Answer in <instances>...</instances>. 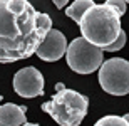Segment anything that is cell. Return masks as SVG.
Returning a JSON list of instances; mask_svg holds the SVG:
<instances>
[{"label":"cell","mask_w":129,"mask_h":126,"mask_svg":"<svg viewBox=\"0 0 129 126\" xmlns=\"http://www.w3.org/2000/svg\"><path fill=\"white\" fill-rule=\"evenodd\" d=\"M52 29V19L29 0H0V64L29 59Z\"/></svg>","instance_id":"obj_1"},{"label":"cell","mask_w":129,"mask_h":126,"mask_svg":"<svg viewBox=\"0 0 129 126\" xmlns=\"http://www.w3.org/2000/svg\"><path fill=\"white\" fill-rule=\"evenodd\" d=\"M79 27H81L82 37L102 51L114 42L119 32L122 30L121 29V15L106 4L92 5L82 15Z\"/></svg>","instance_id":"obj_2"},{"label":"cell","mask_w":129,"mask_h":126,"mask_svg":"<svg viewBox=\"0 0 129 126\" xmlns=\"http://www.w3.org/2000/svg\"><path fill=\"white\" fill-rule=\"evenodd\" d=\"M42 109L59 126H79L87 114L89 97L74 89L62 87L47 103H44Z\"/></svg>","instance_id":"obj_3"},{"label":"cell","mask_w":129,"mask_h":126,"mask_svg":"<svg viewBox=\"0 0 129 126\" xmlns=\"http://www.w3.org/2000/svg\"><path fill=\"white\" fill-rule=\"evenodd\" d=\"M67 64L77 74H91L102 66V49L92 45L84 37H77L67 45Z\"/></svg>","instance_id":"obj_4"},{"label":"cell","mask_w":129,"mask_h":126,"mask_svg":"<svg viewBox=\"0 0 129 126\" xmlns=\"http://www.w3.org/2000/svg\"><path fill=\"white\" fill-rule=\"evenodd\" d=\"M99 84L107 94H129V61L111 57L99 67Z\"/></svg>","instance_id":"obj_5"},{"label":"cell","mask_w":129,"mask_h":126,"mask_svg":"<svg viewBox=\"0 0 129 126\" xmlns=\"http://www.w3.org/2000/svg\"><path fill=\"white\" fill-rule=\"evenodd\" d=\"M14 91L22 97L44 96V76L39 69L24 67L14 76Z\"/></svg>","instance_id":"obj_6"},{"label":"cell","mask_w":129,"mask_h":126,"mask_svg":"<svg viewBox=\"0 0 129 126\" xmlns=\"http://www.w3.org/2000/svg\"><path fill=\"white\" fill-rule=\"evenodd\" d=\"M67 52V40L66 35L57 29H50L45 35V39L39 45L35 54L39 59H42L45 62H55Z\"/></svg>","instance_id":"obj_7"},{"label":"cell","mask_w":129,"mask_h":126,"mask_svg":"<svg viewBox=\"0 0 129 126\" xmlns=\"http://www.w3.org/2000/svg\"><path fill=\"white\" fill-rule=\"evenodd\" d=\"M25 113H27L25 106L7 103L4 106H0V124L2 126H22L24 123H27Z\"/></svg>","instance_id":"obj_8"},{"label":"cell","mask_w":129,"mask_h":126,"mask_svg":"<svg viewBox=\"0 0 129 126\" xmlns=\"http://www.w3.org/2000/svg\"><path fill=\"white\" fill-rule=\"evenodd\" d=\"M92 5H94V0H76L72 5H69V7L66 9V14L69 15L74 22L79 24L81 19H82V15L86 14Z\"/></svg>","instance_id":"obj_9"},{"label":"cell","mask_w":129,"mask_h":126,"mask_svg":"<svg viewBox=\"0 0 129 126\" xmlns=\"http://www.w3.org/2000/svg\"><path fill=\"white\" fill-rule=\"evenodd\" d=\"M94 126H129V123L124 119V116L109 114V116H104V118H101L99 121H96Z\"/></svg>","instance_id":"obj_10"},{"label":"cell","mask_w":129,"mask_h":126,"mask_svg":"<svg viewBox=\"0 0 129 126\" xmlns=\"http://www.w3.org/2000/svg\"><path fill=\"white\" fill-rule=\"evenodd\" d=\"M126 40H127V37H126V32H124V30H121L119 35H117V39H116L114 42L111 44V45H107L104 51H107V52H114V51H119V49H122V47L126 45Z\"/></svg>","instance_id":"obj_11"},{"label":"cell","mask_w":129,"mask_h":126,"mask_svg":"<svg viewBox=\"0 0 129 126\" xmlns=\"http://www.w3.org/2000/svg\"><path fill=\"white\" fill-rule=\"evenodd\" d=\"M106 5H109L112 10H116L119 15H124L126 14V2L124 0H106Z\"/></svg>","instance_id":"obj_12"},{"label":"cell","mask_w":129,"mask_h":126,"mask_svg":"<svg viewBox=\"0 0 129 126\" xmlns=\"http://www.w3.org/2000/svg\"><path fill=\"white\" fill-rule=\"evenodd\" d=\"M52 2H54V5H55L57 9H64V7L67 5V2H69V0H52Z\"/></svg>","instance_id":"obj_13"},{"label":"cell","mask_w":129,"mask_h":126,"mask_svg":"<svg viewBox=\"0 0 129 126\" xmlns=\"http://www.w3.org/2000/svg\"><path fill=\"white\" fill-rule=\"evenodd\" d=\"M62 87H66V86H64L62 83H57V84H55V89H57V91H60V89H62Z\"/></svg>","instance_id":"obj_14"},{"label":"cell","mask_w":129,"mask_h":126,"mask_svg":"<svg viewBox=\"0 0 129 126\" xmlns=\"http://www.w3.org/2000/svg\"><path fill=\"white\" fill-rule=\"evenodd\" d=\"M22 126H39V124H35V123H24Z\"/></svg>","instance_id":"obj_15"},{"label":"cell","mask_w":129,"mask_h":126,"mask_svg":"<svg viewBox=\"0 0 129 126\" xmlns=\"http://www.w3.org/2000/svg\"><path fill=\"white\" fill-rule=\"evenodd\" d=\"M124 119H126V121L129 123V113H126V114H124Z\"/></svg>","instance_id":"obj_16"},{"label":"cell","mask_w":129,"mask_h":126,"mask_svg":"<svg viewBox=\"0 0 129 126\" xmlns=\"http://www.w3.org/2000/svg\"><path fill=\"white\" fill-rule=\"evenodd\" d=\"M124 2H126V4H129V0H124Z\"/></svg>","instance_id":"obj_17"},{"label":"cell","mask_w":129,"mask_h":126,"mask_svg":"<svg viewBox=\"0 0 129 126\" xmlns=\"http://www.w3.org/2000/svg\"><path fill=\"white\" fill-rule=\"evenodd\" d=\"M0 101H2V96H0Z\"/></svg>","instance_id":"obj_18"},{"label":"cell","mask_w":129,"mask_h":126,"mask_svg":"<svg viewBox=\"0 0 129 126\" xmlns=\"http://www.w3.org/2000/svg\"><path fill=\"white\" fill-rule=\"evenodd\" d=\"M0 126H2V124H0Z\"/></svg>","instance_id":"obj_19"}]
</instances>
